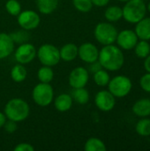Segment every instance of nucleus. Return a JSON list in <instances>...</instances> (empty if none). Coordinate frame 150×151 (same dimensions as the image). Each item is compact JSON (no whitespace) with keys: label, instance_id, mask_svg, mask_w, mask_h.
<instances>
[{"label":"nucleus","instance_id":"f257e3e1","mask_svg":"<svg viewBox=\"0 0 150 151\" xmlns=\"http://www.w3.org/2000/svg\"><path fill=\"white\" fill-rule=\"evenodd\" d=\"M98 61L103 69L115 72L122 68L125 62V57L119 47L109 44L104 45L99 51Z\"/></svg>","mask_w":150,"mask_h":151},{"label":"nucleus","instance_id":"f03ea898","mask_svg":"<svg viewBox=\"0 0 150 151\" xmlns=\"http://www.w3.org/2000/svg\"><path fill=\"white\" fill-rule=\"evenodd\" d=\"M30 108L28 104L21 98H12L4 106V115L7 119L21 122L29 116Z\"/></svg>","mask_w":150,"mask_h":151},{"label":"nucleus","instance_id":"7ed1b4c3","mask_svg":"<svg viewBox=\"0 0 150 151\" xmlns=\"http://www.w3.org/2000/svg\"><path fill=\"white\" fill-rule=\"evenodd\" d=\"M123 10V18L129 23L136 24L146 16L147 6L143 0H128Z\"/></svg>","mask_w":150,"mask_h":151},{"label":"nucleus","instance_id":"20e7f679","mask_svg":"<svg viewBox=\"0 0 150 151\" xmlns=\"http://www.w3.org/2000/svg\"><path fill=\"white\" fill-rule=\"evenodd\" d=\"M117 28L110 22H101L96 25L94 35L96 41L103 45L113 44L118 36Z\"/></svg>","mask_w":150,"mask_h":151},{"label":"nucleus","instance_id":"39448f33","mask_svg":"<svg viewBox=\"0 0 150 151\" xmlns=\"http://www.w3.org/2000/svg\"><path fill=\"white\" fill-rule=\"evenodd\" d=\"M32 98L34 102L41 107L49 106L54 98V90L52 86L50 83L43 82H40L35 85L32 91Z\"/></svg>","mask_w":150,"mask_h":151},{"label":"nucleus","instance_id":"423d86ee","mask_svg":"<svg viewBox=\"0 0 150 151\" xmlns=\"http://www.w3.org/2000/svg\"><path fill=\"white\" fill-rule=\"evenodd\" d=\"M36 56L42 65L54 66L61 60L59 50L53 44H42L37 50Z\"/></svg>","mask_w":150,"mask_h":151},{"label":"nucleus","instance_id":"0eeeda50","mask_svg":"<svg viewBox=\"0 0 150 151\" xmlns=\"http://www.w3.org/2000/svg\"><path fill=\"white\" fill-rule=\"evenodd\" d=\"M109 91L118 98L126 96L132 90L133 84L131 80L124 75H118L110 80L108 83Z\"/></svg>","mask_w":150,"mask_h":151},{"label":"nucleus","instance_id":"6e6552de","mask_svg":"<svg viewBox=\"0 0 150 151\" xmlns=\"http://www.w3.org/2000/svg\"><path fill=\"white\" fill-rule=\"evenodd\" d=\"M17 21L19 26L25 30L30 31L35 29L41 22L39 14L33 10L21 11L17 16Z\"/></svg>","mask_w":150,"mask_h":151},{"label":"nucleus","instance_id":"1a4fd4ad","mask_svg":"<svg viewBox=\"0 0 150 151\" xmlns=\"http://www.w3.org/2000/svg\"><path fill=\"white\" fill-rule=\"evenodd\" d=\"M35 47L29 42H24L19 45L14 53V58L19 64L27 65L32 62L36 57Z\"/></svg>","mask_w":150,"mask_h":151},{"label":"nucleus","instance_id":"9d476101","mask_svg":"<svg viewBox=\"0 0 150 151\" xmlns=\"http://www.w3.org/2000/svg\"><path fill=\"white\" fill-rule=\"evenodd\" d=\"M89 80L88 71L83 66H78L74 68L69 74L68 82L72 88H84L88 84Z\"/></svg>","mask_w":150,"mask_h":151},{"label":"nucleus","instance_id":"9b49d317","mask_svg":"<svg viewBox=\"0 0 150 151\" xmlns=\"http://www.w3.org/2000/svg\"><path fill=\"white\" fill-rule=\"evenodd\" d=\"M116 97L109 90L99 91L95 97V104L96 107L102 111H111L116 104Z\"/></svg>","mask_w":150,"mask_h":151},{"label":"nucleus","instance_id":"f8f14e48","mask_svg":"<svg viewBox=\"0 0 150 151\" xmlns=\"http://www.w3.org/2000/svg\"><path fill=\"white\" fill-rule=\"evenodd\" d=\"M138 39L139 38L134 31L131 29H125L118 34L116 42L119 48L126 50H130L135 47L138 42Z\"/></svg>","mask_w":150,"mask_h":151},{"label":"nucleus","instance_id":"ddd939ff","mask_svg":"<svg viewBox=\"0 0 150 151\" xmlns=\"http://www.w3.org/2000/svg\"><path fill=\"white\" fill-rule=\"evenodd\" d=\"M78 56L83 62L91 64L98 60L99 50L95 44L91 42H84L79 47Z\"/></svg>","mask_w":150,"mask_h":151},{"label":"nucleus","instance_id":"4468645a","mask_svg":"<svg viewBox=\"0 0 150 151\" xmlns=\"http://www.w3.org/2000/svg\"><path fill=\"white\" fill-rule=\"evenodd\" d=\"M14 50V42L10 35L0 33V60L9 57Z\"/></svg>","mask_w":150,"mask_h":151},{"label":"nucleus","instance_id":"2eb2a0df","mask_svg":"<svg viewBox=\"0 0 150 151\" xmlns=\"http://www.w3.org/2000/svg\"><path fill=\"white\" fill-rule=\"evenodd\" d=\"M141 40H150V17H144L136 23L134 31Z\"/></svg>","mask_w":150,"mask_h":151},{"label":"nucleus","instance_id":"dca6fc26","mask_svg":"<svg viewBox=\"0 0 150 151\" xmlns=\"http://www.w3.org/2000/svg\"><path fill=\"white\" fill-rule=\"evenodd\" d=\"M78 50L79 47L75 43H66L59 50L60 58L65 62H71L78 57Z\"/></svg>","mask_w":150,"mask_h":151},{"label":"nucleus","instance_id":"f3484780","mask_svg":"<svg viewBox=\"0 0 150 151\" xmlns=\"http://www.w3.org/2000/svg\"><path fill=\"white\" fill-rule=\"evenodd\" d=\"M133 112L140 118L150 116V99L142 98L136 101L133 106Z\"/></svg>","mask_w":150,"mask_h":151},{"label":"nucleus","instance_id":"a211bd4d","mask_svg":"<svg viewBox=\"0 0 150 151\" xmlns=\"http://www.w3.org/2000/svg\"><path fill=\"white\" fill-rule=\"evenodd\" d=\"M55 109L60 112L68 111L72 106V97L68 94H60L54 101Z\"/></svg>","mask_w":150,"mask_h":151},{"label":"nucleus","instance_id":"6ab92c4d","mask_svg":"<svg viewBox=\"0 0 150 151\" xmlns=\"http://www.w3.org/2000/svg\"><path fill=\"white\" fill-rule=\"evenodd\" d=\"M39 12L42 14L52 13L58 5V0H36Z\"/></svg>","mask_w":150,"mask_h":151},{"label":"nucleus","instance_id":"aec40b11","mask_svg":"<svg viewBox=\"0 0 150 151\" xmlns=\"http://www.w3.org/2000/svg\"><path fill=\"white\" fill-rule=\"evenodd\" d=\"M27 71L24 66V65L22 64L18 63L11 70V78L14 82L20 83L24 81L27 78Z\"/></svg>","mask_w":150,"mask_h":151},{"label":"nucleus","instance_id":"412c9836","mask_svg":"<svg viewBox=\"0 0 150 151\" xmlns=\"http://www.w3.org/2000/svg\"><path fill=\"white\" fill-rule=\"evenodd\" d=\"M104 17L109 22H116L123 18V10L117 5L110 6L105 10Z\"/></svg>","mask_w":150,"mask_h":151},{"label":"nucleus","instance_id":"4be33fe9","mask_svg":"<svg viewBox=\"0 0 150 151\" xmlns=\"http://www.w3.org/2000/svg\"><path fill=\"white\" fill-rule=\"evenodd\" d=\"M72 100H74L79 104H86L89 101V93L88 91L84 88H73L72 95Z\"/></svg>","mask_w":150,"mask_h":151},{"label":"nucleus","instance_id":"5701e85b","mask_svg":"<svg viewBox=\"0 0 150 151\" xmlns=\"http://www.w3.org/2000/svg\"><path fill=\"white\" fill-rule=\"evenodd\" d=\"M84 150L86 151H106L107 149L102 140L95 137H91L86 142Z\"/></svg>","mask_w":150,"mask_h":151},{"label":"nucleus","instance_id":"b1692460","mask_svg":"<svg viewBox=\"0 0 150 151\" xmlns=\"http://www.w3.org/2000/svg\"><path fill=\"white\" fill-rule=\"evenodd\" d=\"M37 78L40 82L50 83L54 78V72L50 66L43 65L37 72Z\"/></svg>","mask_w":150,"mask_h":151},{"label":"nucleus","instance_id":"393cba45","mask_svg":"<svg viewBox=\"0 0 150 151\" xmlns=\"http://www.w3.org/2000/svg\"><path fill=\"white\" fill-rule=\"evenodd\" d=\"M133 49L136 56L140 58H145L150 54L149 43L145 40H141L138 42Z\"/></svg>","mask_w":150,"mask_h":151},{"label":"nucleus","instance_id":"a878e982","mask_svg":"<svg viewBox=\"0 0 150 151\" xmlns=\"http://www.w3.org/2000/svg\"><path fill=\"white\" fill-rule=\"evenodd\" d=\"M135 130L141 136H150V119L142 118V119L139 120L135 126Z\"/></svg>","mask_w":150,"mask_h":151},{"label":"nucleus","instance_id":"bb28decb","mask_svg":"<svg viewBox=\"0 0 150 151\" xmlns=\"http://www.w3.org/2000/svg\"><path fill=\"white\" fill-rule=\"evenodd\" d=\"M110 80H111L110 74L105 69H100L97 72L94 73V81L97 86L105 87L108 85Z\"/></svg>","mask_w":150,"mask_h":151},{"label":"nucleus","instance_id":"cd10ccee","mask_svg":"<svg viewBox=\"0 0 150 151\" xmlns=\"http://www.w3.org/2000/svg\"><path fill=\"white\" fill-rule=\"evenodd\" d=\"M5 10L11 16H18L21 12V5L17 0H8L5 3Z\"/></svg>","mask_w":150,"mask_h":151},{"label":"nucleus","instance_id":"c85d7f7f","mask_svg":"<svg viewBox=\"0 0 150 151\" xmlns=\"http://www.w3.org/2000/svg\"><path fill=\"white\" fill-rule=\"evenodd\" d=\"M10 36L11 37L14 43L21 44V43H24V42H27V40L30 37V35L27 33V30H25V29L21 28V30H18L17 32L11 34Z\"/></svg>","mask_w":150,"mask_h":151},{"label":"nucleus","instance_id":"c756f323","mask_svg":"<svg viewBox=\"0 0 150 151\" xmlns=\"http://www.w3.org/2000/svg\"><path fill=\"white\" fill-rule=\"evenodd\" d=\"M72 4L75 9L80 12H88L93 7L91 0H72Z\"/></svg>","mask_w":150,"mask_h":151},{"label":"nucleus","instance_id":"7c9ffc66","mask_svg":"<svg viewBox=\"0 0 150 151\" xmlns=\"http://www.w3.org/2000/svg\"><path fill=\"white\" fill-rule=\"evenodd\" d=\"M140 85H141V88L144 91L150 93V73H148L144 74L141 78Z\"/></svg>","mask_w":150,"mask_h":151},{"label":"nucleus","instance_id":"2f4dec72","mask_svg":"<svg viewBox=\"0 0 150 151\" xmlns=\"http://www.w3.org/2000/svg\"><path fill=\"white\" fill-rule=\"evenodd\" d=\"M3 127H4L5 132H7L8 134H12L17 130V122L8 119V121L6 120Z\"/></svg>","mask_w":150,"mask_h":151},{"label":"nucleus","instance_id":"473e14b6","mask_svg":"<svg viewBox=\"0 0 150 151\" xmlns=\"http://www.w3.org/2000/svg\"><path fill=\"white\" fill-rule=\"evenodd\" d=\"M15 151H34V148L27 142H22V143H19L15 148H14Z\"/></svg>","mask_w":150,"mask_h":151},{"label":"nucleus","instance_id":"72a5a7b5","mask_svg":"<svg viewBox=\"0 0 150 151\" xmlns=\"http://www.w3.org/2000/svg\"><path fill=\"white\" fill-rule=\"evenodd\" d=\"M90 65V66H89V70H90V72H92L93 73H95V72H97L98 70H100V69H102L103 67H102V65H101V64L99 63V61L97 60V61H95V62H93V63H91V64H89Z\"/></svg>","mask_w":150,"mask_h":151},{"label":"nucleus","instance_id":"f704fd0d","mask_svg":"<svg viewBox=\"0 0 150 151\" xmlns=\"http://www.w3.org/2000/svg\"><path fill=\"white\" fill-rule=\"evenodd\" d=\"M93 3V5L98 6V7H103L107 5L110 2V0H91Z\"/></svg>","mask_w":150,"mask_h":151},{"label":"nucleus","instance_id":"c9c22d12","mask_svg":"<svg viewBox=\"0 0 150 151\" xmlns=\"http://www.w3.org/2000/svg\"><path fill=\"white\" fill-rule=\"evenodd\" d=\"M144 68H145V70H146L148 73H150V54L147 57V58H145Z\"/></svg>","mask_w":150,"mask_h":151},{"label":"nucleus","instance_id":"e433bc0d","mask_svg":"<svg viewBox=\"0 0 150 151\" xmlns=\"http://www.w3.org/2000/svg\"><path fill=\"white\" fill-rule=\"evenodd\" d=\"M6 120H7V119H6L4 113H3V112L0 111V128L4 127V125L6 122Z\"/></svg>","mask_w":150,"mask_h":151},{"label":"nucleus","instance_id":"4c0bfd02","mask_svg":"<svg viewBox=\"0 0 150 151\" xmlns=\"http://www.w3.org/2000/svg\"><path fill=\"white\" fill-rule=\"evenodd\" d=\"M147 10H149V12H150V2L149 3V5H148V8H147Z\"/></svg>","mask_w":150,"mask_h":151},{"label":"nucleus","instance_id":"58836bf2","mask_svg":"<svg viewBox=\"0 0 150 151\" xmlns=\"http://www.w3.org/2000/svg\"><path fill=\"white\" fill-rule=\"evenodd\" d=\"M118 1H120V2H127L128 0H118Z\"/></svg>","mask_w":150,"mask_h":151},{"label":"nucleus","instance_id":"ea45409f","mask_svg":"<svg viewBox=\"0 0 150 151\" xmlns=\"http://www.w3.org/2000/svg\"><path fill=\"white\" fill-rule=\"evenodd\" d=\"M143 1H145V0H143Z\"/></svg>","mask_w":150,"mask_h":151},{"label":"nucleus","instance_id":"a19ab883","mask_svg":"<svg viewBox=\"0 0 150 151\" xmlns=\"http://www.w3.org/2000/svg\"><path fill=\"white\" fill-rule=\"evenodd\" d=\"M149 45H150V44H149Z\"/></svg>","mask_w":150,"mask_h":151}]
</instances>
